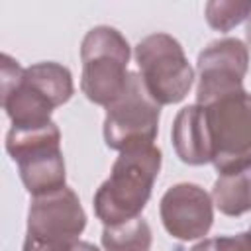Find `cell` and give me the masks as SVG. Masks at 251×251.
<instances>
[{"mask_svg": "<svg viewBox=\"0 0 251 251\" xmlns=\"http://www.w3.org/2000/svg\"><path fill=\"white\" fill-rule=\"evenodd\" d=\"M163 153L159 147H137L118 155L110 176L94 194V214L104 226L141 216L159 176Z\"/></svg>", "mask_w": 251, "mask_h": 251, "instance_id": "6da1fadb", "label": "cell"}, {"mask_svg": "<svg viewBox=\"0 0 251 251\" xmlns=\"http://www.w3.org/2000/svg\"><path fill=\"white\" fill-rule=\"evenodd\" d=\"M6 151L16 161L20 178L31 196H43L67 186L61 131L55 122L39 127H10Z\"/></svg>", "mask_w": 251, "mask_h": 251, "instance_id": "7a4b0ae2", "label": "cell"}, {"mask_svg": "<svg viewBox=\"0 0 251 251\" xmlns=\"http://www.w3.org/2000/svg\"><path fill=\"white\" fill-rule=\"evenodd\" d=\"M129 57L131 47L122 31L110 25L88 29L80 43L82 94L98 106H110L127 84Z\"/></svg>", "mask_w": 251, "mask_h": 251, "instance_id": "3957f363", "label": "cell"}, {"mask_svg": "<svg viewBox=\"0 0 251 251\" xmlns=\"http://www.w3.org/2000/svg\"><path fill=\"white\" fill-rule=\"evenodd\" d=\"M204 110L218 175L251 169V94L243 88L206 104Z\"/></svg>", "mask_w": 251, "mask_h": 251, "instance_id": "277c9868", "label": "cell"}, {"mask_svg": "<svg viewBox=\"0 0 251 251\" xmlns=\"http://www.w3.org/2000/svg\"><path fill=\"white\" fill-rule=\"evenodd\" d=\"M161 104L151 96L139 73L129 71L124 92L106 106L104 141L114 151L149 147L159 133Z\"/></svg>", "mask_w": 251, "mask_h": 251, "instance_id": "5b68a950", "label": "cell"}, {"mask_svg": "<svg viewBox=\"0 0 251 251\" xmlns=\"http://www.w3.org/2000/svg\"><path fill=\"white\" fill-rule=\"evenodd\" d=\"M133 55L147 90L161 106L178 104L186 98L194 82V69L173 35L151 33L135 45Z\"/></svg>", "mask_w": 251, "mask_h": 251, "instance_id": "8992f818", "label": "cell"}, {"mask_svg": "<svg viewBox=\"0 0 251 251\" xmlns=\"http://www.w3.org/2000/svg\"><path fill=\"white\" fill-rule=\"evenodd\" d=\"M196 69V104L206 106L222 96L243 90V78L249 69V47L237 37L216 39L198 53Z\"/></svg>", "mask_w": 251, "mask_h": 251, "instance_id": "52a82bcc", "label": "cell"}, {"mask_svg": "<svg viewBox=\"0 0 251 251\" xmlns=\"http://www.w3.org/2000/svg\"><path fill=\"white\" fill-rule=\"evenodd\" d=\"M86 227V212L69 186L55 192L33 196L27 210L25 237L37 241H67L78 239Z\"/></svg>", "mask_w": 251, "mask_h": 251, "instance_id": "ba28073f", "label": "cell"}, {"mask_svg": "<svg viewBox=\"0 0 251 251\" xmlns=\"http://www.w3.org/2000/svg\"><path fill=\"white\" fill-rule=\"evenodd\" d=\"M159 214L169 235L178 241H194L210 231L214 202L200 184L178 182L161 196Z\"/></svg>", "mask_w": 251, "mask_h": 251, "instance_id": "9c48e42d", "label": "cell"}, {"mask_svg": "<svg viewBox=\"0 0 251 251\" xmlns=\"http://www.w3.org/2000/svg\"><path fill=\"white\" fill-rule=\"evenodd\" d=\"M171 139L176 157L192 167L212 163V137L206 110L200 104H188L175 116Z\"/></svg>", "mask_w": 251, "mask_h": 251, "instance_id": "30bf717a", "label": "cell"}, {"mask_svg": "<svg viewBox=\"0 0 251 251\" xmlns=\"http://www.w3.org/2000/svg\"><path fill=\"white\" fill-rule=\"evenodd\" d=\"M210 196L224 216L237 218L251 212V169L233 175H220Z\"/></svg>", "mask_w": 251, "mask_h": 251, "instance_id": "8fae6325", "label": "cell"}, {"mask_svg": "<svg viewBox=\"0 0 251 251\" xmlns=\"http://www.w3.org/2000/svg\"><path fill=\"white\" fill-rule=\"evenodd\" d=\"M100 243L104 251H149L153 243V233L141 216L114 224V226H104Z\"/></svg>", "mask_w": 251, "mask_h": 251, "instance_id": "7c38bea8", "label": "cell"}, {"mask_svg": "<svg viewBox=\"0 0 251 251\" xmlns=\"http://www.w3.org/2000/svg\"><path fill=\"white\" fill-rule=\"evenodd\" d=\"M206 22L216 31H229L251 16L249 0H210L204 8Z\"/></svg>", "mask_w": 251, "mask_h": 251, "instance_id": "4fadbf2b", "label": "cell"}, {"mask_svg": "<svg viewBox=\"0 0 251 251\" xmlns=\"http://www.w3.org/2000/svg\"><path fill=\"white\" fill-rule=\"evenodd\" d=\"M190 251H251V233L239 231L235 235H218L198 241Z\"/></svg>", "mask_w": 251, "mask_h": 251, "instance_id": "5bb4252c", "label": "cell"}, {"mask_svg": "<svg viewBox=\"0 0 251 251\" xmlns=\"http://www.w3.org/2000/svg\"><path fill=\"white\" fill-rule=\"evenodd\" d=\"M22 251H100L94 243L82 239H67V241H37V239H24Z\"/></svg>", "mask_w": 251, "mask_h": 251, "instance_id": "9a60e30c", "label": "cell"}, {"mask_svg": "<svg viewBox=\"0 0 251 251\" xmlns=\"http://www.w3.org/2000/svg\"><path fill=\"white\" fill-rule=\"evenodd\" d=\"M245 39H247V43H249V47H251V16H249L247 25H245Z\"/></svg>", "mask_w": 251, "mask_h": 251, "instance_id": "2e32d148", "label": "cell"}, {"mask_svg": "<svg viewBox=\"0 0 251 251\" xmlns=\"http://www.w3.org/2000/svg\"><path fill=\"white\" fill-rule=\"evenodd\" d=\"M247 231H249V233H251V227H249V229H247Z\"/></svg>", "mask_w": 251, "mask_h": 251, "instance_id": "e0dca14e", "label": "cell"}]
</instances>
